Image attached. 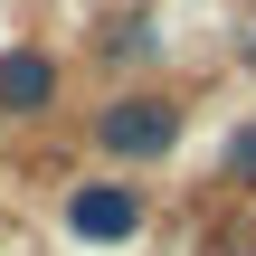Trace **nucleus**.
I'll list each match as a JSON object with an SVG mask.
<instances>
[{
    "instance_id": "obj_1",
    "label": "nucleus",
    "mask_w": 256,
    "mask_h": 256,
    "mask_svg": "<svg viewBox=\"0 0 256 256\" xmlns=\"http://www.w3.org/2000/svg\"><path fill=\"white\" fill-rule=\"evenodd\" d=\"M180 133H190V114H180L171 86H114V95L95 104V124H86L95 162H114V171H152V162H171Z\"/></svg>"
},
{
    "instance_id": "obj_2",
    "label": "nucleus",
    "mask_w": 256,
    "mask_h": 256,
    "mask_svg": "<svg viewBox=\"0 0 256 256\" xmlns=\"http://www.w3.org/2000/svg\"><path fill=\"white\" fill-rule=\"evenodd\" d=\"M57 228H66L76 247H133V238L152 228V190H142L133 171H86V180L57 190Z\"/></svg>"
},
{
    "instance_id": "obj_3",
    "label": "nucleus",
    "mask_w": 256,
    "mask_h": 256,
    "mask_svg": "<svg viewBox=\"0 0 256 256\" xmlns=\"http://www.w3.org/2000/svg\"><path fill=\"white\" fill-rule=\"evenodd\" d=\"M57 95H66L57 48H48V38H10V48H0V124H48Z\"/></svg>"
},
{
    "instance_id": "obj_4",
    "label": "nucleus",
    "mask_w": 256,
    "mask_h": 256,
    "mask_svg": "<svg viewBox=\"0 0 256 256\" xmlns=\"http://www.w3.org/2000/svg\"><path fill=\"white\" fill-rule=\"evenodd\" d=\"M152 48H162V28H152V19H114V28L95 38V57H114V66H142Z\"/></svg>"
},
{
    "instance_id": "obj_5",
    "label": "nucleus",
    "mask_w": 256,
    "mask_h": 256,
    "mask_svg": "<svg viewBox=\"0 0 256 256\" xmlns=\"http://www.w3.org/2000/svg\"><path fill=\"white\" fill-rule=\"evenodd\" d=\"M218 180H228V190H256V114L228 124V142H218Z\"/></svg>"
},
{
    "instance_id": "obj_6",
    "label": "nucleus",
    "mask_w": 256,
    "mask_h": 256,
    "mask_svg": "<svg viewBox=\"0 0 256 256\" xmlns=\"http://www.w3.org/2000/svg\"><path fill=\"white\" fill-rule=\"evenodd\" d=\"M238 57H247V66H256V19H247V38H238Z\"/></svg>"
}]
</instances>
